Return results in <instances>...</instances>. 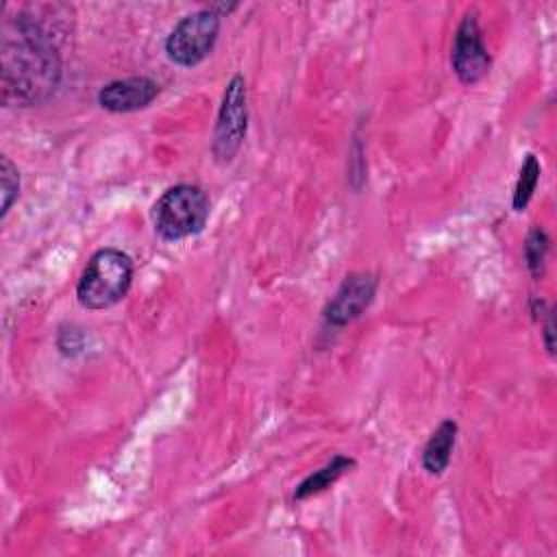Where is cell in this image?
I'll return each mask as SVG.
<instances>
[{"label":"cell","instance_id":"1","mask_svg":"<svg viewBox=\"0 0 557 557\" xmlns=\"http://www.w3.org/2000/svg\"><path fill=\"white\" fill-rule=\"evenodd\" d=\"M61 59L52 35L28 13L7 17L0 41V94L7 107H37L59 87Z\"/></svg>","mask_w":557,"mask_h":557},{"label":"cell","instance_id":"2","mask_svg":"<svg viewBox=\"0 0 557 557\" xmlns=\"http://www.w3.org/2000/svg\"><path fill=\"white\" fill-rule=\"evenodd\" d=\"M131 281V257L117 248H102L89 257L76 285V298L89 311L109 309L126 296Z\"/></svg>","mask_w":557,"mask_h":557},{"label":"cell","instance_id":"3","mask_svg":"<svg viewBox=\"0 0 557 557\" xmlns=\"http://www.w3.org/2000/svg\"><path fill=\"white\" fill-rule=\"evenodd\" d=\"M209 196L198 185H174L152 205L154 231L168 239H185L200 233L209 220Z\"/></svg>","mask_w":557,"mask_h":557},{"label":"cell","instance_id":"4","mask_svg":"<svg viewBox=\"0 0 557 557\" xmlns=\"http://www.w3.org/2000/svg\"><path fill=\"white\" fill-rule=\"evenodd\" d=\"M248 128V91L242 74H235L222 96L218 111L211 152L218 163H228L239 152Z\"/></svg>","mask_w":557,"mask_h":557},{"label":"cell","instance_id":"5","mask_svg":"<svg viewBox=\"0 0 557 557\" xmlns=\"http://www.w3.org/2000/svg\"><path fill=\"white\" fill-rule=\"evenodd\" d=\"M220 15L213 9H200L185 15L165 39V54L183 67L198 65L215 46Z\"/></svg>","mask_w":557,"mask_h":557},{"label":"cell","instance_id":"6","mask_svg":"<svg viewBox=\"0 0 557 557\" xmlns=\"http://www.w3.org/2000/svg\"><path fill=\"white\" fill-rule=\"evenodd\" d=\"M450 63H453V70H455L457 78L463 85L479 83L490 70V52L483 44L481 28H479L474 11H468L463 15L461 24L457 26Z\"/></svg>","mask_w":557,"mask_h":557},{"label":"cell","instance_id":"7","mask_svg":"<svg viewBox=\"0 0 557 557\" xmlns=\"http://www.w3.org/2000/svg\"><path fill=\"white\" fill-rule=\"evenodd\" d=\"M376 276L370 272H355L344 278L335 296L324 307V322L333 329H344L357 320L376 294Z\"/></svg>","mask_w":557,"mask_h":557},{"label":"cell","instance_id":"8","mask_svg":"<svg viewBox=\"0 0 557 557\" xmlns=\"http://www.w3.org/2000/svg\"><path fill=\"white\" fill-rule=\"evenodd\" d=\"M159 94V85L148 76H131L107 83L98 91V104L111 113H128L148 107Z\"/></svg>","mask_w":557,"mask_h":557},{"label":"cell","instance_id":"9","mask_svg":"<svg viewBox=\"0 0 557 557\" xmlns=\"http://www.w3.org/2000/svg\"><path fill=\"white\" fill-rule=\"evenodd\" d=\"M455 440H457V422L450 418L442 420L440 426L426 440L422 450V466L429 474H442L448 468Z\"/></svg>","mask_w":557,"mask_h":557},{"label":"cell","instance_id":"10","mask_svg":"<svg viewBox=\"0 0 557 557\" xmlns=\"http://www.w3.org/2000/svg\"><path fill=\"white\" fill-rule=\"evenodd\" d=\"M350 468H355V459L344 457V455H335L329 463H324L320 470L311 472L307 479H302L294 492L296 500H305L311 496L322 494L324 490H329L337 479H342Z\"/></svg>","mask_w":557,"mask_h":557},{"label":"cell","instance_id":"11","mask_svg":"<svg viewBox=\"0 0 557 557\" xmlns=\"http://www.w3.org/2000/svg\"><path fill=\"white\" fill-rule=\"evenodd\" d=\"M540 161L535 154H527L520 172H518V181H516V187H513V198H511V207L516 211H524L533 191H535V185L540 181Z\"/></svg>","mask_w":557,"mask_h":557},{"label":"cell","instance_id":"12","mask_svg":"<svg viewBox=\"0 0 557 557\" xmlns=\"http://www.w3.org/2000/svg\"><path fill=\"white\" fill-rule=\"evenodd\" d=\"M546 252H548V235L544 233V228L533 226L531 233L527 235L524 242V261L529 272L540 278L544 272V263H546Z\"/></svg>","mask_w":557,"mask_h":557},{"label":"cell","instance_id":"13","mask_svg":"<svg viewBox=\"0 0 557 557\" xmlns=\"http://www.w3.org/2000/svg\"><path fill=\"white\" fill-rule=\"evenodd\" d=\"M0 183H2V207H0V218H4L13 205V200L17 198L20 191V172L13 165V161L2 154L0 157Z\"/></svg>","mask_w":557,"mask_h":557},{"label":"cell","instance_id":"14","mask_svg":"<svg viewBox=\"0 0 557 557\" xmlns=\"http://www.w3.org/2000/svg\"><path fill=\"white\" fill-rule=\"evenodd\" d=\"M553 335H555V320H553V309H548V311H546V322H544V346H546V350H548L550 355L555 352Z\"/></svg>","mask_w":557,"mask_h":557}]
</instances>
